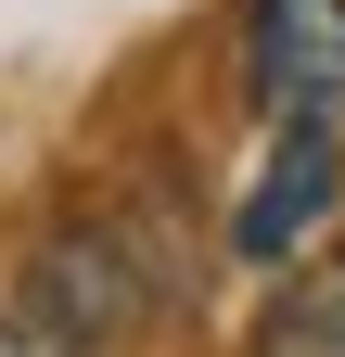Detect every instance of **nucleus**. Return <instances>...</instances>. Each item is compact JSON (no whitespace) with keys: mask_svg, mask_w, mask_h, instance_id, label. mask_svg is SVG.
<instances>
[{"mask_svg":"<svg viewBox=\"0 0 345 357\" xmlns=\"http://www.w3.org/2000/svg\"><path fill=\"white\" fill-rule=\"evenodd\" d=\"M332 192H345V141H269V166H256V192H243V217H230V255L281 268V255L332 217Z\"/></svg>","mask_w":345,"mask_h":357,"instance_id":"obj_2","label":"nucleus"},{"mask_svg":"<svg viewBox=\"0 0 345 357\" xmlns=\"http://www.w3.org/2000/svg\"><path fill=\"white\" fill-rule=\"evenodd\" d=\"M0 357H90V344H77L38 294H0Z\"/></svg>","mask_w":345,"mask_h":357,"instance_id":"obj_4","label":"nucleus"},{"mask_svg":"<svg viewBox=\"0 0 345 357\" xmlns=\"http://www.w3.org/2000/svg\"><path fill=\"white\" fill-rule=\"evenodd\" d=\"M243 89L281 141H345V0H243Z\"/></svg>","mask_w":345,"mask_h":357,"instance_id":"obj_1","label":"nucleus"},{"mask_svg":"<svg viewBox=\"0 0 345 357\" xmlns=\"http://www.w3.org/2000/svg\"><path fill=\"white\" fill-rule=\"evenodd\" d=\"M256 357H345V255H320L307 281H281V306L256 319Z\"/></svg>","mask_w":345,"mask_h":357,"instance_id":"obj_3","label":"nucleus"}]
</instances>
